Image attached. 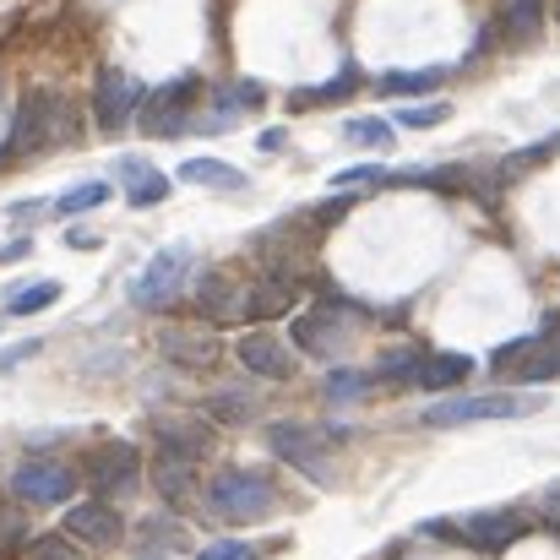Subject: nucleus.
<instances>
[{
	"label": "nucleus",
	"instance_id": "obj_32",
	"mask_svg": "<svg viewBox=\"0 0 560 560\" xmlns=\"http://www.w3.org/2000/svg\"><path fill=\"white\" fill-rule=\"evenodd\" d=\"M446 115H452L446 104H413V109H402L397 120H402V126H413V131H424V126H441Z\"/></svg>",
	"mask_w": 560,
	"mask_h": 560
},
{
	"label": "nucleus",
	"instance_id": "obj_28",
	"mask_svg": "<svg viewBox=\"0 0 560 560\" xmlns=\"http://www.w3.org/2000/svg\"><path fill=\"white\" fill-rule=\"evenodd\" d=\"M413 371H419V349L381 360V365H375V381H392V386H413Z\"/></svg>",
	"mask_w": 560,
	"mask_h": 560
},
{
	"label": "nucleus",
	"instance_id": "obj_29",
	"mask_svg": "<svg viewBox=\"0 0 560 560\" xmlns=\"http://www.w3.org/2000/svg\"><path fill=\"white\" fill-rule=\"evenodd\" d=\"M33 560H88V556H77V539H71V534H66V539H60V534H44V539L33 545Z\"/></svg>",
	"mask_w": 560,
	"mask_h": 560
},
{
	"label": "nucleus",
	"instance_id": "obj_6",
	"mask_svg": "<svg viewBox=\"0 0 560 560\" xmlns=\"http://www.w3.org/2000/svg\"><path fill=\"white\" fill-rule=\"evenodd\" d=\"M142 82L131 77V71H98V88H93V120H98V131H120L126 120H137V109H142Z\"/></svg>",
	"mask_w": 560,
	"mask_h": 560
},
{
	"label": "nucleus",
	"instance_id": "obj_18",
	"mask_svg": "<svg viewBox=\"0 0 560 560\" xmlns=\"http://www.w3.org/2000/svg\"><path fill=\"white\" fill-rule=\"evenodd\" d=\"M294 305V283L289 278H267V283H256L250 294H245V316L250 322H272V316H283Z\"/></svg>",
	"mask_w": 560,
	"mask_h": 560
},
{
	"label": "nucleus",
	"instance_id": "obj_2",
	"mask_svg": "<svg viewBox=\"0 0 560 560\" xmlns=\"http://www.w3.org/2000/svg\"><path fill=\"white\" fill-rule=\"evenodd\" d=\"M272 501H278L272 479H267V474H250V468H223V474H212V485H207V506H212V517H223V523H256V517L272 512Z\"/></svg>",
	"mask_w": 560,
	"mask_h": 560
},
{
	"label": "nucleus",
	"instance_id": "obj_30",
	"mask_svg": "<svg viewBox=\"0 0 560 560\" xmlns=\"http://www.w3.org/2000/svg\"><path fill=\"white\" fill-rule=\"evenodd\" d=\"M196 560H256V545H245V539H212Z\"/></svg>",
	"mask_w": 560,
	"mask_h": 560
},
{
	"label": "nucleus",
	"instance_id": "obj_20",
	"mask_svg": "<svg viewBox=\"0 0 560 560\" xmlns=\"http://www.w3.org/2000/svg\"><path fill=\"white\" fill-rule=\"evenodd\" d=\"M180 180L207 190H245V175L234 164H223V159H190V164H180Z\"/></svg>",
	"mask_w": 560,
	"mask_h": 560
},
{
	"label": "nucleus",
	"instance_id": "obj_31",
	"mask_svg": "<svg viewBox=\"0 0 560 560\" xmlns=\"http://www.w3.org/2000/svg\"><path fill=\"white\" fill-rule=\"evenodd\" d=\"M365 392H371V381L354 375V371H338L332 381H327V397H332V402H343V397H365Z\"/></svg>",
	"mask_w": 560,
	"mask_h": 560
},
{
	"label": "nucleus",
	"instance_id": "obj_13",
	"mask_svg": "<svg viewBox=\"0 0 560 560\" xmlns=\"http://www.w3.org/2000/svg\"><path fill=\"white\" fill-rule=\"evenodd\" d=\"M159 354L186 365V371H212L218 365V338L212 332H190V327H170L159 338Z\"/></svg>",
	"mask_w": 560,
	"mask_h": 560
},
{
	"label": "nucleus",
	"instance_id": "obj_24",
	"mask_svg": "<svg viewBox=\"0 0 560 560\" xmlns=\"http://www.w3.org/2000/svg\"><path fill=\"white\" fill-rule=\"evenodd\" d=\"M196 300H201V311H207L212 322L240 316V305L229 300V278H223V272H207V278H201V289H196Z\"/></svg>",
	"mask_w": 560,
	"mask_h": 560
},
{
	"label": "nucleus",
	"instance_id": "obj_5",
	"mask_svg": "<svg viewBox=\"0 0 560 560\" xmlns=\"http://www.w3.org/2000/svg\"><path fill=\"white\" fill-rule=\"evenodd\" d=\"M190 98H196V77H180V82H170V88L148 93V98H142V109H137V126H142L148 137H186Z\"/></svg>",
	"mask_w": 560,
	"mask_h": 560
},
{
	"label": "nucleus",
	"instance_id": "obj_12",
	"mask_svg": "<svg viewBox=\"0 0 560 560\" xmlns=\"http://www.w3.org/2000/svg\"><path fill=\"white\" fill-rule=\"evenodd\" d=\"M528 534V523L517 517V512H474L468 523H463V539L474 545V550H506V545H517Z\"/></svg>",
	"mask_w": 560,
	"mask_h": 560
},
{
	"label": "nucleus",
	"instance_id": "obj_27",
	"mask_svg": "<svg viewBox=\"0 0 560 560\" xmlns=\"http://www.w3.org/2000/svg\"><path fill=\"white\" fill-rule=\"evenodd\" d=\"M343 142H354V148H392V126L386 120H349Z\"/></svg>",
	"mask_w": 560,
	"mask_h": 560
},
{
	"label": "nucleus",
	"instance_id": "obj_34",
	"mask_svg": "<svg viewBox=\"0 0 560 560\" xmlns=\"http://www.w3.org/2000/svg\"><path fill=\"white\" fill-rule=\"evenodd\" d=\"M22 256H27V240H16V245H5V250H0V267H5V261H22Z\"/></svg>",
	"mask_w": 560,
	"mask_h": 560
},
{
	"label": "nucleus",
	"instance_id": "obj_35",
	"mask_svg": "<svg viewBox=\"0 0 560 560\" xmlns=\"http://www.w3.org/2000/svg\"><path fill=\"white\" fill-rule=\"evenodd\" d=\"M0 159H5V148H0Z\"/></svg>",
	"mask_w": 560,
	"mask_h": 560
},
{
	"label": "nucleus",
	"instance_id": "obj_26",
	"mask_svg": "<svg viewBox=\"0 0 560 560\" xmlns=\"http://www.w3.org/2000/svg\"><path fill=\"white\" fill-rule=\"evenodd\" d=\"M104 196H109V186H104V180H88V186H71V190H66V196L55 201V212H60V218H77V212L98 207Z\"/></svg>",
	"mask_w": 560,
	"mask_h": 560
},
{
	"label": "nucleus",
	"instance_id": "obj_16",
	"mask_svg": "<svg viewBox=\"0 0 560 560\" xmlns=\"http://www.w3.org/2000/svg\"><path fill=\"white\" fill-rule=\"evenodd\" d=\"M120 186H126L131 207H159L170 196V175L148 170V159H120Z\"/></svg>",
	"mask_w": 560,
	"mask_h": 560
},
{
	"label": "nucleus",
	"instance_id": "obj_7",
	"mask_svg": "<svg viewBox=\"0 0 560 560\" xmlns=\"http://www.w3.org/2000/svg\"><path fill=\"white\" fill-rule=\"evenodd\" d=\"M490 365L539 386V381H556L560 375V343L556 338H517V343H501V349L490 354Z\"/></svg>",
	"mask_w": 560,
	"mask_h": 560
},
{
	"label": "nucleus",
	"instance_id": "obj_23",
	"mask_svg": "<svg viewBox=\"0 0 560 560\" xmlns=\"http://www.w3.org/2000/svg\"><path fill=\"white\" fill-rule=\"evenodd\" d=\"M55 300H60V283H55V278H44V283L11 289V300H5V316H38V311H49Z\"/></svg>",
	"mask_w": 560,
	"mask_h": 560
},
{
	"label": "nucleus",
	"instance_id": "obj_19",
	"mask_svg": "<svg viewBox=\"0 0 560 560\" xmlns=\"http://www.w3.org/2000/svg\"><path fill=\"white\" fill-rule=\"evenodd\" d=\"M441 82H446V71H441V66H430V71H381V77H375V93L419 98V93H430V88H441Z\"/></svg>",
	"mask_w": 560,
	"mask_h": 560
},
{
	"label": "nucleus",
	"instance_id": "obj_22",
	"mask_svg": "<svg viewBox=\"0 0 560 560\" xmlns=\"http://www.w3.org/2000/svg\"><path fill=\"white\" fill-rule=\"evenodd\" d=\"M501 27L512 38H534L545 27V0H501Z\"/></svg>",
	"mask_w": 560,
	"mask_h": 560
},
{
	"label": "nucleus",
	"instance_id": "obj_21",
	"mask_svg": "<svg viewBox=\"0 0 560 560\" xmlns=\"http://www.w3.org/2000/svg\"><path fill=\"white\" fill-rule=\"evenodd\" d=\"M267 93L256 88V82H234V88H223L218 93V104H212V120H207V131H223L234 115H245V109H256Z\"/></svg>",
	"mask_w": 560,
	"mask_h": 560
},
{
	"label": "nucleus",
	"instance_id": "obj_10",
	"mask_svg": "<svg viewBox=\"0 0 560 560\" xmlns=\"http://www.w3.org/2000/svg\"><path fill=\"white\" fill-rule=\"evenodd\" d=\"M66 534L82 545V550H109L120 539V512L104 506V501H77L66 512Z\"/></svg>",
	"mask_w": 560,
	"mask_h": 560
},
{
	"label": "nucleus",
	"instance_id": "obj_14",
	"mask_svg": "<svg viewBox=\"0 0 560 560\" xmlns=\"http://www.w3.org/2000/svg\"><path fill=\"white\" fill-rule=\"evenodd\" d=\"M240 365L250 375H261V381H283V375L294 371V354H289L278 338L250 332V338H240Z\"/></svg>",
	"mask_w": 560,
	"mask_h": 560
},
{
	"label": "nucleus",
	"instance_id": "obj_4",
	"mask_svg": "<svg viewBox=\"0 0 560 560\" xmlns=\"http://www.w3.org/2000/svg\"><path fill=\"white\" fill-rule=\"evenodd\" d=\"M11 490L27 501V506H60L77 495V474L66 463H49V457H27L11 468Z\"/></svg>",
	"mask_w": 560,
	"mask_h": 560
},
{
	"label": "nucleus",
	"instance_id": "obj_1",
	"mask_svg": "<svg viewBox=\"0 0 560 560\" xmlns=\"http://www.w3.org/2000/svg\"><path fill=\"white\" fill-rule=\"evenodd\" d=\"M545 397L539 392H495V397H446V402H430L419 413V424L430 430H452V424H485V419H523V413H539Z\"/></svg>",
	"mask_w": 560,
	"mask_h": 560
},
{
	"label": "nucleus",
	"instance_id": "obj_33",
	"mask_svg": "<svg viewBox=\"0 0 560 560\" xmlns=\"http://www.w3.org/2000/svg\"><path fill=\"white\" fill-rule=\"evenodd\" d=\"M27 354H38V338H27V343H16V349H5V354H0V371H11V365H22Z\"/></svg>",
	"mask_w": 560,
	"mask_h": 560
},
{
	"label": "nucleus",
	"instance_id": "obj_25",
	"mask_svg": "<svg viewBox=\"0 0 560 560\" xmlns=\"http://www.w3.org/2000/svg\"><path fill=\"white\" fill-rule=\"evenodd\" d=\"M354 88H360V71H354V66H343V71H338V77H332L327 88H311V93H294L289 104H294V109H300V104H332V98H349Z\"/></svg>",
	"mask_w": 560,
	"mask_h": 560
},
{
	"label": "nucleus",
	"instance_id": "obj_15",
	"mask_svg": "<svg viewBox=\"0 0 560 560\" xmlns=\"http://www.w3.org/2000/svg\"><path fill=\"white\" fill-rule=\"evenodd\" d=\"M88 479H93L98 490H120V485H131V479H137V446H126V441L98 446L93 463H88Z\"/></svg>",
	"mask_w": 560,
	"mask_h": 560
},
{
	"label": "nucleus",
	"instance_id": "obj_9",
	"mask_svg": "<svg viewBox=\"0 0 560 560\" xmlns=\"http://www.w3.org/2000/svg\"><path fill=\"white\" fill-rule=\"evenodd\" d=\"M267 441H272V452L283 463L305 468L316 485H332V474H327V435L322 430H311V424H272Z\"/></svg>",
	"mask_w": 560,
	"mask_h": 560
},
{
	"label": "nucleus",
	"instance_id": "obj_17",
	"mask_svg": "<svg viewBox=\"0 0 560 560\" xmlns=\"http://www.w3.org/2000/svg\"><path fill=\"white\" fill-rule=\"evenodd\" d=\"M468 375H474V360H468V354H419L413 386L446 392V386H457V381H468Z\"/></svg>",
	"mask_w": 560,
	"mask_h": 560
},
{
	"label": "nucleus",
	"instance_id": "obj_3",
	"mask_svg": "<svg viewBox=\"0 0 560 560\" xmlns=\"http://www.w3.org/2000/svg\"><path fill=\"white\" fill-rule=\"evenodd\" d=\"M71 131H77V109H71L66 98H49V93H38V98H27V104H22V115H16V126H11V142H5V153H33V148L66 142Z\"/></svg>",
	"mask_w": 560,
	"mask_h": 560
},
{
	"label": "nucleus",
	"instance_id": "obj_11",
	"mask_svg": "<svg viewBox=\"0 0 560 560\" xmlns=\"http://www.w3.org/2000/svg\"><path fill=\"white\" fill-rule=\"evenodd\" d=\"M294 338H300V349H305V354H316V360H327V354H338V349L349 343V327H343V311H338V305H322V311H311V316H300V322H294Z\"/></svg>",
	"mask_w": 560,
	"mask_h": 560
},
{
	"label": "nucleus",
	"instance_id": "obj_8",
	"mask_svg": "<svg viewBox=\"0 0 560 560\" xmlns=\"http://www.w3.org/2000/svg\"><path fill=\"white\" fill-rule=\"evenodd\" d=\"M186 267H190V250H186V245H170V250H159V256L148 261V272L137 278L131 300H137L142 311H159V305H170V300L180 294V283H186Z\"/></svg>",
	"mask_w": 560,
	"mask_h": 560
}]
</instances>
